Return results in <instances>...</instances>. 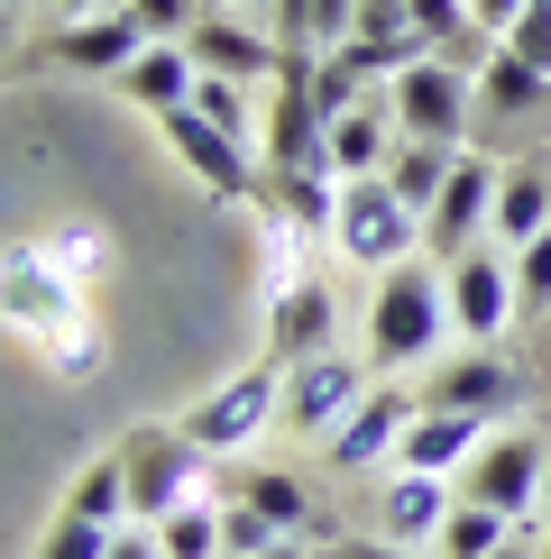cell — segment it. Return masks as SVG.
Instances as JSON below:
<instances>
[{
  "instance_id": "obj_1",
  "label": "cell",
  "mask_w": 551,
  "mask_h": 559,
  "mask_svg": "<svg viewBox=\"0 0 551 559\" xmlns=\"http://www.w3.org/2000/svg\"><path fill=\"white\" fill-rule=\"evenodd\" d=\"M442 331H450L442 266H423V258L386 266L377 294H367V367H377V377H405V367H423L432 348H442Z\"/></svg>"
},
{
  "instance_id": "obj_2",
  "label": "cell",
  "mask_w": 551,
  "mask_h": 559,
  "mask_svg": "<svg viewBox=\"0 0 551 559\" xmlns=\"http://www.w3.org/2000/svg\"><path fill=\"white\" fill-rule=\"evenodd\" d=\"M120 468H129V523H166L175 504L202 496L212 450L184 423H138V431H120Z\"/></svg>"
},
{
  "instance_id": "obj_3",
  "label": "cell",
  "mask_w": 551,
  "mask_h": 559,
  "mask_svg": "<svg viewBox=\"0 0 551 559\" xmlns=\"http://www.w3.org/2000/svg\"><path fill=\"white\" fill-rule=\"evenodd\" d=\"M331 248L350 266H405L413 248H423V221L405 212V193L386 175H340V212H331Z\"/></svg>"
},
{
  "instance_id": "obj_4",
  "label": "cell",
  "mask_w": 551,
  "mask_h": 559,
  "mask_svg": "<svg viewBox=\"0 0 551 559\" xmlns=\"http://www.w3.org/2000/svg\"><path fill=\"white\" fill-rule=\"evenodd\" d=\"M0 321H10L19 340L56 348V340H74L92 312H83V285H74V275H56V266H46V248L28 239V248L0 258Z\"/></svg>"
},
{
  "instance_id": "obj_5",
  "label": "cell",
  "mask_w": 551,
  "mask_h": 559,
  "mask_svg": "<svg viewBox=\"0 0 551 559\" xmlns=\"http://www.w3.org/2000/svg\"><path fill=\"white\" fill-rule=\"evenodd\" d=\"M386 110H396L405 138H432V147H459L478 120V83L459 74V56H413L405 74H386Z\"/></svg>"
},
{
  "instance_id": "obj_6",
  "label": "cell",
  "mask_w": 551,
  "mask_h": 559,
  "mask_svg": "<svg viewBox=\"0 0 551 559\" xmlns=\"http://www.w3.org/2000/svg\"><path fill=\"white\" fill-rule=\"evenodd\" d=\"M276 413H285V367H276V358H258V367H239V377H221L212 394H202V404L184 413V431H194L212 459H239L248 440L276 423Z\"/></svg>"
},
{
  "instance_id": "obj_7",
  "label": "cell",
  "mask_w": 551,
  "mask_h": 559,
  "mask_svg": "<svg viewBox=\"0 0 551 559\" xmlns=\"http://www.w3.org/2000/svg\"><path fill=\"white\" fill-rule=\"evenodd\" d=\"M442 285H450V331L459 340H478V348H496L505 340V321H524V302H515V248H459V258L442 266Z\"/></svg>"
},
{
  "instance_id": "obj_8",
  "label": "cell",
  "mask_w": 551,
  "mask_h": 559,
  "mask_svg": "<svg viewBox=\"0 0 551 559\" xmlns=\"http://www.w3.org/2000/svg\"><path fill=\"white\" fill-rule=\"evenodd\" d=\"M542 468H551V440L542 431H515V423H496L488 440H478V459L459 468V496H478V504H496V514H534L542 504Z\"/></svg>"
},
{
  "instance_id": "obj_9",
  "label": "cell",
  "mask_w": 551,
  "mask_h": 559,
  "mask_svg": "<svg viewBox=\"0 0 551 559\" xmlns=\"http://www.w3.org/2000/svg\"><path fill=\"white\" fill-rule=\"evenodd\" d=\"M156 129H166V147L184 156V166H194V183H202L212 202H258V193H267V175H258L267 156H248V138L212 129V120H202L194 102H184V110H166Z\"/></svg>"
},
{
  "instance_id": "obj_10",
  "label": "cell",
  "mask_w": 551,
  "mask_h": 559,
  "mask_svg": "<svg viewBox=\"0 0 551 559\" xmlns=\"http://www.w3.org/2000/svg\"><path fill=\"white\" fill-rule=\"evenodd\" d=\"M496 156H478V147H459L450 156V183H442V202L423 212V248L432 258H459V248H478L488 239V212H496Z\"/></svg>"
},
{
  "instance_id": "obj_11",
  "label": "cell",
  "mask_w": 551,
  "mask_h": 559,
  "mask_svg": "<svg viewBox=\"0 0 551 559\" xmlns=\"http://www.w3.org/2000/svg\"><path fill=\"white\" fill-rule=\"evenodd\" d=\"M423 413V394H405V385H367L359 394V413L340 431H321V450H331V468H396V450H405V423Z\"/></svg>"
},
{
  "instance_id": "obj_12",
  "label": "cell",
  "mask_w": 551,
  "mask_h": 559,
  "mask_svg": "<svg viewBox=\"0 0 551 559\" xmlns=\"http://www.w3.org/2000/svg\"><path fill=\"white\" fill-rule=\"evenodd\" d=\"M359 394H367V367L340 358V348H321V358L285 367V413H276V423H294V431H340V423L359 413Z\"/></svg>"
},
{
  "instance_id": "obj_13",
  "label": "cell",
  "mask_w": 551,
  "mask_h": 559,
  "mask_svg": "<svg viewBox=\"0 0 551 559\" xmlns=\"http://www.w3.org/2000/svg\"><path fill=\"white\" fill-rule=\"evenodd\" d=\"M423 404H442V413H478V423H515V413H524V367H515V358H496V348H469V358H450L442 377H432Z\"/></svg>"
},
{
  "instance_id": "obj_14",
  "label": "cell",
  "mask_w": 551,
  "mask_h": 559,
  "mask_svg": "<svg viewBox=\"0 0 551 559\" xmlns=\"http://www.w3.org/2000/svg\"><path fill=\"white\" fill-rule=\"evenodd\" d=\"M184 46H194L202 74H230V83H267V74H285V46H267L248 19H230V0H212V10L184 28Z\"/></svg>"
},
{
  "instance_id": "obj_15",
  "label": "cell",
  "mask_w": 551,
  "mask_h": 559,
  "mask_svg": "<svg viewBox=\"0 0 551 559\" xmlns=\"http://www.w3.org/2000/svg\"><path fill=\"white\" fill-rule=\"evenodd\" d=\"M138 46H156V37L138 28L129 10H92V19H65V28L46 37V64H74V74H110L120 83Z\"/></svg>"
},
{
  "instance_id": "obj_16",
  "label": "cell",
  "mask_w": 551,
  "mask_h": 559,
  "mask_svg": "<svg viewBox=\"0 0 551 559\" xmlns=\"http://www.w3.org/2000/svg\"><path fill=\"white\" fill-rule=\"evenodd\" d=\"M534 120H551V74L524 64L515 46H496L478 64V129H534Z\"/></svg>"
},
{
  "instance_id": "obj_17",
  "label": "cell",
  "mask_w": 551,
  "mask_h": 559,
  "mask_svg": "<svg viewBox=\"0 0 551 559\" xmlns=\"http://www.w3.org/2000/svg\"><path fill=\"white\" fill-rule=\"evenodd\" d=\"M331 321H340V302H331V285H285V294H267V358L276 367H304V358H321L331 348Z\"/></svg>"
},
{
  "instance_id": "obj_18",
  "label": "cell",
  "mask_w": 551,
  "mask_h": 559,
  "mask_svg": "<svg viewBox=\"0 0 551 559\" xmlns=\"http://www.w3.org/2000/svg\"><path fill=\"white\" fill-rule=\"evenodd\" d=\"M450 486L442 477H423V468H396L377 486V542H405V550H423V542H442V523H450Z\"/></svg>"
},
{
  "instance_id": "obj_19",
  "label": "cell",
  "mask_w": 551,
  "mask_h": 559,
  "mask_svg": "<svg viewBox=\"0 0 551 559\" xmlns=\"http://www.w3.org/2000/svg\"><path fill=\"white\" fill-rule=\"evenodd\" d=\"M496 423H478V413H442V404H423L405 423V450H396V468H423V477H459L478 459V440H488Z\"/></svg>"
},
{
  "instance_id": "obj_20",
  "label": "cell",
  "mask_w": 551,
  "mask_h": 559,
  "mask_svg": "<svg viewBox=\"0 0 551 559\" xmlns=\"http://www.w3.org/2000/svg\"><path fill=\"white\" fill-rule=\"evenodd\" d=\"M230 496H239V504H258L276 532H304L313 550H321V542H340V523L313 504V486H304V477H285V468H239V477H230Z\"/></svg>"
},
{
  "instance_id": "obj_21",
  "label": "cell",
  "mask_w": 551,
  "mask_h": 559,
  "mask_svg": "<svg viewBox=\"0 0 551 559\" xmlns=\"http://www.w3.org/2000/svg\"><path fill=\"white\" fill-rule=\"evenodd\" d=\"M194 83H202V64H194V46H184V37L138 46V56H129V74H120V92H129L138 110H148V120L184 110V102H194Z\"/></svg>"
},
{
  "instance_id": "obj_22",
  "label": "cell",
  "mask_w": 551,
  "mask_h": 559,
  "mask_svg": "<svg viewBox=\"0 0 551 559\" xmlns=\"http://www.w3.org/2000/svg\"><path fill=\"white\" fill-rule=\"evenodd\" d=\"M534 229H551V166H505V175H496L488 239H496V248H524Z\"/></svg>"
},
{
  "instance_id": "obj_23",
  "label": "cell",
  "mask_w": 551,
  "mask_h": 559,
  "mask_svg": "<svg viewBox=\"0 0 551 559\" xmlns=\"http://www.w3.org/2000/svg\"><path fill=\"white\" fill-rule=\"evenodd\" d=\"M267 212L313 229V239H331V212H340V175L321 166H267Z\"/></svg>"
},
{
  "instance_id": "obj_24",
  "label": "cell",
  "mask_w": 551,
  "mask_h": 559,
  "mask_svg": "<svg viewBox=\"0 0 551 559\" xmlns=\"http://www.w3.org/2000/svg\"><path fill=\"white\" fill-rule=\"evenodd\" d=\"M386 138H405L386 102H359V110H340V120H331V175H386V156H396Z\"/></svg>"
},
{
  "instance_id": "obj_25",
  "label": "cell",
  "mask_w": 551,
  "mask_h": 559,
  "mask_svg": "<svg viewBox=\"0 0 551 559\" xmlns=\"http://www.w3.org/2000/svg\"><path fill=\"white\" fill-rule=\"evenodd\" d=\"M450 156H459V147H432V138H405V147L386 156V183L405 193V212H413V221H423L432 202H442V183H450Z\"/></svg>"
},
{
  "instance_id": "obj_26",
  "label": "cell",
  "mask_w": 551,
  "mask_h": 559,
  "mask_svg": "<svg viewBox=\"0 0 551 559\" xmlns=\"http://www.w3.org/2000/svg\"><path fill=\"white\" fill-rule=\"evenodd\" d=\"M505 542H515V514H496V504H478V496H459V504H450V523H442V559H496Z\"/></svg>"
},
{
  "instance_id": "obj_27",
  "label": "cell",
  "mask_w": 551,
  "mask_h": 559,
  "mask_svg": "<svg viewBox=\"0 0 551 559\" xmlns=\"http://www.w3.org/2000/svg\"><path fill=\"white\" fill-rule=\"evenodd\" d=\"M156 550L166 559H221V504H175L166 523H156Z\"/></svg>"
},
{
  "instance_id": "obj_28",
  "label": "cell",
  "mask_w": 551,
  "mask_h": 559,
  "mask_svg": "<svg viewBox=\"0 0 551 559\" xmlns=\"http://www.w3.org/2000/svg\"><path fill=\"white\" fill-rule=\"evenodd\" d=\"M110 532H120V523H102V514H74V504H56V523H46L37 559H110Z\"/></svg>"
},
{
  "instance_id": "obj_29",
  "label": "cell",
  "mask_w": 551,
  "mask_h": 559,
  "mask_svg": "<svg viewBox=\"0 0 551 559\" xmlns=\"http://www.w3.org/2000/svg\"><path fill=\"white\" fill-rule=\"evenodd\" d=\"M413 37H423L432 56H469V46L488 37V28H478V19L459 10V0H413Z\"/></svg>"
},
{
  "instance_id": "obj_30",
  "label": "cell",
  "mask_w": 551,
  "mask_h": 559,
  "mask_svg": "<svg viewBox=\"0 0 551 559\" xmlns=\"http://www.w3.org/2000/svg\"><path fill=\"white\" fill-rule=\"evenodd\" d=\"M46 266H56V275H74V285H92V275H102V229H92V221H65V229H46Z\"/></svg>"
},
{
  "instance_id": "obj_31",
  "label": "cell",
  "mask_w": 551,
  "mask_h": 559,
  "mask_svg": "<svg viewBox=\"0 0 551 559\" xmlns=\"http://www.w3.org/2000/svg\"><path fill=\"white\" fill-rule=\"evenodd\" d=\"M194 110L212 129H230V138H258V110H248V83H230V74H202L194 83Z\"/></svg>"
},
{
  "instance_id": "obj_32",
  "label": "cell",
  "mask_w": 551,
  "mask_h": 559,
  "mask_svg": "<svg viewBox=\"0 0 551 559\" xmlns=\"http://www.w3.org/2000/svg\"><path fill=\"white\" fill-rule=\"evenodd\" d=\"M46 367H56L65 385H92V377L110 367V340H102V321H83L74 340H56V348H46Z\"/></svg>"
},
{
  "instance_id": "obj_33",
  "label": "cell",
  "mask_w": 551,
  "mask_h": 559,
  "mask_svg": "<svg viewBox=\"0 0 551 559\" xmlns=\"http://www.w3.org/2000/svg\"><path fill=\"white\" fill-rule=\"evenodd\" d=\"M515 302H524V321L551 312V229H534V239L515 248Z\"/></svg>"
},
{
  "instance_id": "obj_34",
  "label": "cell",
  "mask_w": 551,
  "mask_h": 559,
  "mask_svg": "<svg viewBox=\"0 0 551 559\" xmlns=\"http://www.w3.org/2000/svg\"><path fill=\"white\" fill-rule=\"evenodd\" d=\"M496 46H515L524 64H542V74H551V0H524V10H515V28H505Z\"/></svg>"
},
{
  "instance_id": "obj_35",
  "label": "cell",
  "mask_w": 551,
  "mask_h": 559,
  "mask_svg": "<svg viewBox=\"0 0 551 559\" xmlns=\"http://www.w3.org/2000/svg\"><path fill=\"white\" fill-rule=\"evenodd\" d=\"M120 10H129V19H138V28H148V37H184V28H194V19H202L194 0H120Z\"/></svg>"
},
{
  "instance_id": "obj_36",
  "label": "cell",
  "mask_w": 551,
  "mask_h": 559,
  "mask_svg": "<svg viewBox=\"0 0 551 559\" xmlns=\"http://www.w3.org/2000/svg\"><path fill=\"white\" fill-rule=\"evenodd\" d=\"M321 559H423V550H405V542H350V532H340V542H321Z\"/></svg>"
},
{
  "instance_id": "obj_37",
  "label": "cell",
  "mask_w": 551,
  "mask_h": 559,
  "mask_svg": "<svg viewBox=\"0 0 551 559\" xmlns=\"http://www.w3.org/2000/svg\"><path fill=\"white\" fill-rule=\"evenodd\" d=\"M110 559H166V550H156V523H120V532H110Z\"/></svg>"
},
{
  "instance_id": "obj_38",
  "label": "cell",
  "mask_w": 551,
  "mask_h": 559,
  "mask_svg": "<svg viewBox=\"0 0 551 559\" xmlns=\"http://www.w3.org/2000/svg\"><path fill=\"white\" fill-rule=\"evenodd\" d=\"M515 10H524V0H469V19H478L488 37H505V28H515Z\"/></svg>"
},
{
  "instance_id": "obj_39",
  "label": "cell",
  "mask_w": 551,
  "mask_h": 559,
  "mask_svg": "<svg viewBox=\"0 0 551 559\" xmlns=\"http://www.w3.org/2000/svg\"><path fill=\"white\" fill-rule=\"evenodd\" d=\"M56 19H92V10H120V0H46Z\"/></svg>"
},
{
  "instance_id": "obj_40",
  "label": "cell",
  "mask_w": 551,
  "mask_h": 559,
  "mask_svg": "<svg viewBox=\"0 0 551 559\" xmlns=\"http://www.w3.org/2000/svg\"><path fill=\"white\" fill-rule=\"evenodd\" d=\"M10 37H19V0H0V56H10Z\"/></svg>"
},
{
  "instance_id": "obj_41",
  "label": "cell",
  "mask_w": 551,
  "mask_h": 559,
  "mask_svg": "<svg viewBox=\"0 0 551 559\" xmlns=\"http://www.w3.org/2000/svg\"><path fill=\"white\" fill-rule=\"evenodd\" d=\"M534 514H542V523H551V468H542V504H534Z\"/></svg>"
},
{
  "instance_id": "obj_42",
  "label": "cell",
  "mask_w": 551,
  "mask_h": 559,
  "mask_svg": "<svg viewBox=\"0 0 551 559\" xmlns=\"http://www.w3.org/2000/svg\"><path fill=\"white\" fill-rule=\"evenodd\" d=\"M230 10H276V0H230Z\"/></svg>"
},
{
  "instance_id": "obj_43",
  "label": "cell",
  "mask_w": 551,
  "mask_h": 559,
  "mask_svg": "<svg viewBox=\"0 0 551 559\" xmlns=\"http://www.w3.org/2000/svg\"><path fill=\"white\" fill-rule=\"evenodd\" d=\"M221 559H230V550H221Z\"/></svg>"
}]
</instances>
